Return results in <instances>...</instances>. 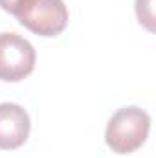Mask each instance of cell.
<instances>
[{"instance_id":"cell-5","label":"cell","mask_w":156,"mask_h":158,"mask_svg":"<svg viewBox=\"0 0 156 158\" xmlns=\"http://www.w3.org/2000/svg\"><path fill=\"white\" fill-rule=\"evenodd\" d=\"M17 2H18V0H0V7H2L4 11H7V13L13 15V9H15Z\"/></svg>"},{"instance_id":"cell-3","label":"cell","mask_w":156,"mask_h":158,"mask_svg":"<svg viewBox=\"0 0 156 158\" xmlns=\"http://www.w3.org/2000/svg\"><path fill=\"white\" fill-rule=\"evenodd\" d=\"M37 53L33 44L17 33H0V79L17 83L35 68Z\"/></svg>"},{"instance_id":"cell-1","label":"cell","mask_w":156,"mask_h":158,"mask_svg":"<svg viewBox=\"0 0 156 158\" xmlns=\"http://www.w3.org/2000/svg\"><path fill=\"white\" fill-rule=\"evenodd\" d=\"M151 129V116L140 107H123L107 123L105 142L117 155H130L140 149Z\"/></svg>"},{"instance_id":"cell-4","label":"cell","mask_w":156,"mask_h":158,"mask_svg":"<svg viewBox=\"0 0 156 158\" xmlns=\"http://www.w3.org/2000/svg\"><path fill=\"white\" fill-rule=\"evenodd\" d=\"M31 121L26 109L17 103H0V149L11 151L28 140Z\"/></svg>"},{"instance_id":"cell-2","label":"cell","mask_w":156,"mask_h":158,"mask_svg":"<svg viewBox=\"0 0 156 158\" xmlns=\"http://www.w3.org/2000/svg\"><path fill=\"white\" fill-rule=\"evenodd\" d=\"M13 15L40 37H55L68 26V7L63 0H18Z\"/></svg>"}]
</instances>
